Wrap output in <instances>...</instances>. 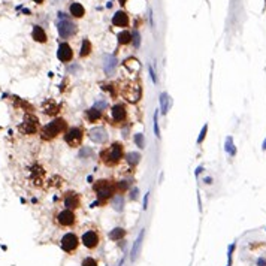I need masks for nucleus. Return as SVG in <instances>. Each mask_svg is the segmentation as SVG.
<instances>
[{"label":"nucleus","instance_id":"obj_14","mask_svg":"<svg viewBox=\"0 0 266 266\" xmlns=\"http://www.w3.org/2000/svg\"><path fill=\"white\" fill-rule=\"evenodd\" d=\"M90 138L97 143H103L108 139V133L103 127H94L93 130H90Z\"/></svg>","mask_w":266,"mask_h":266},{"label":"nucleus","instance_id":"obj_37","mask_svg":"<svg viewBox=\"0 0 266 266\" xmlns=\"http://www.w3.org/2000/svg\"><path fill=\"white\" fill-rule=\"evenodd\" d=\"M202 171H203V168H202V166H200V168H198V171H196V175H199V173H200Z\"/></svg>","mask_w":266,"mask_h":266},{"label":"nucleus","instance_id":"obj_24","mask_svg":"<svg viewBox=\"0 0 266 266\" xmlns=\"http://www.w3.org/2000/svg\"><path fill=\"white\" fill-rule=\"evenodd\" d=\"M224 150L230 154V156H235L236 154V148H235V145H233V141H232V138L229 136L227 139H226V147H224Z\"/></svg>","mask_w":266,"mask_h":266},{"label":"nucleus","instance_id":"obj_10","mask_svg":"<svg viewBox=\"0 0 266 266\" xmlns=\"http://www.w3.org/2000/svg\"><path fill=\"white\" fill-rule=\"evenodd\" d=\"M111 120L115 124H121L127 120V109L123 103H117L111 108Z\"/></svg>","mask_w":266,"mask_h":266},{"label":"nucleus","instance_id":"obj_3","mask_svg":"<svg viewBox=\"0 0 266 266\" xmlns=\"http://www.w3.org/2000/svg\"><path fill=\"white\" fill-rule=\"evenodd\" d=\"M94 191L97 194V198L100 200H109V199L114 198L117 191V187L112 181H108V179H100V181H96L94 184Z\"/></svg>","mask_w":266,"mask_h":266},{"label":"nucleus","instance_id":"obj_31","mask_svg":"<svg viewBox=\"0 0 266 266\" xmlns=\"http://www.w3.org/2000/svg\"><path fill=\"white\" fill-rule=\"evenodd\" d=\"M206 132H208V126L205 124L203 127H202V130H200V135H199V138H198V143H202V142H203L205 136H206Z\"/></svg>","mask_w":266,"mask_h":266},{"label":"nucleus","instance_id":"obj_38","mask_svg":"<svg viewBox=\"0 0 266 266\" xmlns=\"http://www.w3.org/2000/svg\"><path fill=\"white\" fill-rule=\"evenodd\" d=\"M34 3H43V0H33Z\"/></svg>","mask_w":266,"mask_h":266},{"label":"nucleus","instance_id":"obj_6","mask_svg":"<svg viewBox=\"0 0 266 266\" xmlns=\"http://www.w3.org/2000/svg\"><path fill=\"white\" fill-rule=\"evenodd\" d=\"M60 247H62L63 251L68 253V254L75 253L76 250H78V247H79V238H78V235L73 232H68L66 235H63L62 241H60Z\"/></svg>","mask_w":266,"mask_h":266},{"label":"nucleus","instance_id":"obj_16","mask_svg":"<svg viewBox=\"0 0 266 266\" xmlns=\"http://www.w3.org/2000/svg\"><path fill=\"white\" fill-rule=\"evenodd\" d=\"M117 63L118 62L114 55H105V73L106 75H112L115 72Z\"/></svg>","mask_w":266,"mask_h":266},{"label":"nucleus","instance_id":"obj_36","mask_svg":"<svg viewBox=\"0 0 266 266\" xmlns=\"http://www.w3.org/2000/svg\"><path fill=\"white\" fill-rule=\"evenodd\" d=\"M205 183H206V184H211V183H212V178H205Z\"/></svg>","mask_w":266,"mask_h":266},{"label":"nucleus","instance_id":"obj_35","mask_svg":"<svg viewBox=\"0 0 266 266\" xmlns=\"http://www.w3.org/2000/svg\"><path fill=\"white\" fill-rule=\"evenodd\" d=\"M148 196H150V194L147 193L145 198H143V209H147V206H148Z\"/></svg>","mask_w":266,"mask_h":266},{"label":"nucleus","instance_id":"obj_11","mask_svg":"<svg viewBox=\"0 0 266 266\" xmlns=\"http://www.w3.org/2000/svg\"><path fill=\"white\" fill-rule=\"evenodd\" d=\"M63 203L64 206L68 208V209H76V208H79L81 206V196L78 194V193H73V191H69L64 194V198H63Z\"/></svg>","mask_w":266,"mask_h":266},{"label":"nucleus","instance_id":"obj_21","mask_svg":"<svg viewBox=\"0 0 266 266\" xmlns=\"http://www.w3.org/2000/svg\"><path fill=\"white\" fill-rule=\"evenodd\" d=\"M87 118H88L90 123H96L99 118H100V111L93 108V109H88L87 111Z\"/></svg>","mask_w":266,"mask_h":266},{"label":"nucleus","instance_id":"obj_39","mask_svg":"<svg viewBox=\"0 0 266 266\" xmlns=\"http://www.w3.org/2000/svg\"><path fill=\"white\" fill-rule=\"evenodd\" d=\"M120 3H121V5H126V0H120Z\"/></svg>","mask_w":266,"mask_h":266},{"label":"nucleus","instance_id":"obj_26","mask_svg":"<svg viewBox=\"0 0 266 266\" xmlns=\"http://www.w3.org/2000/svg\"><path fill=\"white\" fill-rule=\"evenodd\" d=\"M139 158H141V156L138 154V153H130V154H127V162H129L130 164H138V162H139Z\"/></svg>","mask_w":266,"mask_h":266},{"label":"nucleus","instance_id":"obj_4","mask_svg":"<svg viewBox=\"0 0 266 266\" xmlns=\"http://www.w3.org/2000/svg\"><path fill=\"white\" fill-rule=\"evenodd\" d=\"M100 239H102L100 232H99V229H96V227H90L87 230H84L81 235V242L87 250H94V248H97L99 244H100Z\"/></svg>","mask_w":266,"mask_h":266},{"label":"nucleus","instance_id":"obj_9","mask_svg":"<svg viewBox=\"0 0 266 266\" xmlns=\"http://www.w3.org/2000/svg\"><path fill=\"white\" fill-rule=\"evenodd\" d=\"M57 27H58V34L63 39H68V38H70V36H73L76 33V26L72 21H69L68 18H63L62 21H58Z\"/></svg>","mask_w":266,"mask_h":266},{"label":"nucleus","instance_id":"obj_22","mask_svg":"<svg viewBox=\"0 0 266 266\" xmlns=\"http://www.w3.org/2000/svg\"><path fill=\"white\" fill-rule=\"evenodd\" d=\"M168 100H169L168 94H166V93H162V94H160V105H162V114H163V115H166V114H168V109H169Z\"/></svg>","mask_w":266,"mask_h":266},{"label":"nucleus","instance_id":"obj_7","mask_svg":"<svg viewBox=\"0 0 266 266\" xmlns=\"http://www.w3.org/2000/svg\"><path fill=\"white\" fill-rule=\"evenodd\" d=\"M82 138H84V132L79 127H72L64 133V142L70 145V147H78L82 142Z\"/></svg>","mask_w":266,"mask_h":266},{"label":"nucleus","instance_id":"obj_40","mask_svg":"<svg viewBox=\"0 0 266 266\" xmlns=\"http://www.w3.org/2000/svg\"><path fill=\"white\" fill-rule=\"evenodd\" d=\"M227 266H229V265H227Z\"/></svg>","mask_w":266,"mask_h":266},{"label":"nucleus","instance_id":"obj_12","mask_svg":"<svg viewBox=\"0 0 266 266\" xmlns=\"http://www.w3.org/2000/svg\"><path fill=\"white\" fill-rule=\"evenodd\" d=\"M57 57H58L60 62L68 63L73 58V51H72V48L69 47L68 43H60L58 51H57Z\"/></svg>","mask_w":266,"mask_h":266},{"label":"nucleus","instance_id":"obj_33","mask_svg":"<svg viewBox=\"0 0 266 266\" xmlns=\"http://www.w3.org/2000/svg\"><path fill=\"white\" fill-rule=\"evenodd\" d=\"M148 70H150V75H151V79H153V84H157V76H156V72H154V69L153 66H148Z\"/></svg>","mask_w":266,"mask_h":266},{"label":"nucleus","instance_id":"obj_29","mask_svg":"<svg viewBox=\"0 0 266 266\" xmlns=\"http://www.w3.org/2000/svg\"><path fill=\"white\" fill-rule=\"evenodd\" d=\"M154 135L160 138V129H158V112L154 114Z\"/></svg>","mask_w":266,"mask_h":266},{"label":"nucleus","instance_id":"obj_17","mask_svg":"<svg viewBox=\"0 0 266 266\" xmlns=\"http://www.w3.org/2000/svg\"><path fill=\"white\" fill-rule=\"evenodd\" d=\"M32 36H33V39L36 42H41V43H45V42H47V33H45V30H43L41 26H34L33 32H32Z\"/></svg>","mask_w":266,"mask_h":266},{"label":"nucleus","instance_id":"obj_32","mask_svg":"<svg viewBox=\"0 0 266 266\" xmlns=\"http://www.w3.org/2000/svg\"><path fill=\"white\" fill-rule=\"evenodd\" d=\"M115 187H117V191H121V193H123V191L127 188V183H126V181H120V183L115 184Z\"/></svg>","mask_w":266,"mask_h":266},{"label":"nucleus","instance_id":"obj_5","mask_svg":"<svg viewBox=\"0 0 266 266\" xmlns=\"http://www.w3.org/2000/svg\"><path fill=\"white\" fill-rule=\"evenodd\" d=\"M55 223L60 227H73L76 224V214L72 209H60L55 215Z\"/></svg>","mask_w":266,"mask_h":266},{"label":"nucleus","instance_id":"obj_30","mask_svg":"<svg viewBox=\"0 0 266 266\" xmlns=\"http://www.w3.org/2000/svg\"><path fill=\"white\" fill-rule=\"evenodd\" d=\"M135 142H136V145L139 147V148H145V142H143V136L141 135V133H138V135H135Z\"/></svg>","mask_w":266,"mask_h":266},{"label":"nucleus","instance_id":"obj_15","mask_svg":"<svg viewBox=\"0 0 266 266\" xmlns=\"http://www.w3.org/2000/svg\"><path fill=\"white\" fill-rule=\"evenodd\" d=\"M112 24L117 27H126L129 24V15L123 12V11H118L114 17H112Z\"/></svg>","mask_w":266,"mask_h":266},{"label":"nucleus","instance_id":"obj_19","mask_svg":"<svg viewBox=\"0 0 266 266\" xmlns=\"http://www.w3.org/2000/svg\"><path fill=\"white\" fill-rule=\"evenodd\" d=\"M124 235H126V230L123 227H115L109 232V239L111 241H120L121 238H124Z\"/></svg>","mask_w":266,"mask_h":266},{"label":"nucleus","instance_id":"obj_27","mask_svg":"<svg viewBox=\"0 0 266 266\" xmlns=\"http://www.w3.org/2000/svg\"><path fill=\"white\" fill-rule=\"evenodd\" d=\"M132 39H133V47H135V48L141 47V34H139V32H138V30H133Z\"/></svg>","mask_w":266,"mask_h":266},{"label":"nucleus","instance_id":"obj_1","mask_svg":"<svg viewBox=\"0 0 266 266\" xmlns=\"http://www.w3.org/2000/svg\"><path fill=\"white\" fill-rule=\"evenodd\" d=\"M124 154V148L120 142H114L111 147L100 151V158L106 166H115L121 162Z\"/></svg>","mask_w":266,"mask_h":266},{"label":"nucleus","instance_id":"obj_8","mask_svg":"<svg viewBox=\"0 0 266 266\" xmlns=\"http://www.w3.org/2000/svg\"><path fill=\"white\" fill-rule=\"evenodd\" d=\"M38 127H39V120L36 118L34 115H26L23 124L20 126V132L24 133V135H33L38 132Z\"/></svg>","mask_w":266,"mask_h":266},{"label":"nucleus","instance_id":"obj_25","mask_svg":"<svg viewBox=\"0 0 266 266\" xmlns=\"http://www.w3.org/2000/svg\"><path fill=\"white\" fill-rule=\"evenodd\" d=\"M90 49H91V43H90L88 39H84L82 42V47H81V57H85V55L90 54Z\"/></svg>","mask_w":266,"mask_h":266},{"label":"nucleus","instance_id":"obj_34","mask_svg":"<svg viewBox=\"0 0 266 266\" xmlns=\"http://www.w3.org/2000/svg\"><path fill=\"white\" fill-rule=\"evenodd\" d=\"M257 266H266V259L260 257V259L257 260Z\"/></svg>","mask_w":266,"mask_h":266},{"label":"nucleus","instance_id":"obj_18","mask_svg":"<svg viewBox=\"0 0 266 266\" xmlns=\"http://www.w3.org/2000/svg\"><path fill=\"white\" fill-rule=\"evenodd\" d=\"M84 12H85V9H84V6L81 3H72L70 5V14L73 15L75 18H81L84 15Z\"/></svg>","mask_w":266,"mask_h":266},{"label":"nucleus","instance_id":"obj_13","mask_svg":"<svg viewBox=\"0 0 266 266\" xmlns=\"http://www.w3.org/2000/svg\"><path fill=\"white\" fill-rule=\"evenodd\" d=\"M143 235H145V229H142V230L139 232V235H138L136 241L133 242L132 251H130V259H132V262H133V260H136V259H138V256H139V253H141V247H142Z\"/></svg>","mask_w":266,"mask_h":266},{"label":"nucleus","instance_id":"obj_20","mask_svg":"<svg viewBox=\"0 0 266 266\" xmlns=\"http://www.w3.org/2000/svg\"><path fill=\"white\" fill-rule=\"evenodd\" d=\"M123 205H124V199L121 194H117V196L112 198V206H114L115 211H121V209H123Z\"/></svg>","mask_w":266,"mask_h":266},{"label":"nucleus","instance_id":"obj_28","mask_svg":"<svg viewBox=\"0 0 266 266\" xmlns=\"http://www.w3.org/2000/svg\"><path fill=\"white\" fill-rule=\"evenodd\" d=\"M81 266H99V263H97V260L93 259V257H85V259L82 260Z\"/></svg>","mask_w":266,"mask_h":266},{"label":"nucleus","instance_id":"obj_23","mask_svg":"<svg viewBox=\"0 0 266 266\" xmlns=\"http://www.w3.org/2000/svg\"><path fill=\"white\" fill-rule=\"evenodd\" d=\"M130 41H132V33L127 32V30H124V32H121V33L118 34V42H120V43L126 45V43H129Z\"/></svg>","mask_w":266,"mask_h":266},{"label":"nucleus","instance_id":"obj_2","mask_svg":"<svg viewBox=\"0 0 266 266\" xmlns=\"http://www.w3.org/2000/svg\"><path fill=\"white\" fill-rule=\"evenodd\" d=\"M66 129V121L63 120V118H55L54 121H51V123H48L41 132V138L43 141H51V139H54L57 138L62 132H64Z\"/></svg>","mask_w":266,"mask_h":266}]
</instances>
